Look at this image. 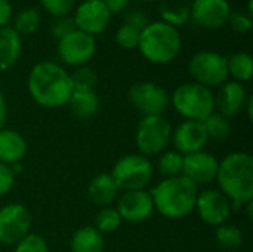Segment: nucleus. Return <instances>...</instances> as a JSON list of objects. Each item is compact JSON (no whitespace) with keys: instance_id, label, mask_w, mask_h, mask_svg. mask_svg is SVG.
Here are the masks:
<instances>
[{"instance_id":"obj_5","label":"nucleus","mask_w":253,"mask_h":252,"mask_svg":"<svg viewBox=\"0 0 253 252\" xmlns=\"http://www.w3.org/2000/svg\"><path fill=\"white\" fill-rule=\"evenodd\" d=\"M173 108L187 120L203 122L215 111L213 92L196 82H188L178 86L170 98Z\"/></svg>"},{"instance_id":"obj_11","label":"nucleus","mask_w":253,"mask_h":252,"mask_svg":"<svg viewBox=\"0 0 253 252\" xmlns=\"http://www.w3.org/2000/svg\"><path fill=\"white\" fill-rule=\"evenodd\" d=\"M31 230V214L21 203H9L0 209V244L16 245Z\"/></svg>"},{"instance_id":"obj_12","label":"nucleus","mask_w":253,"mask_h":252,"mask_svg":"<svg viewBox=\"0 0 253 252\" xmlns=\"http://www.w3.org/2000/svg\"><path fill=\"white\" fill-rule=\"evenodd\" d=\"M200 220L209 226L219 227L227 223L231 215L233 203L231 201L219 190H203L199 192L196 209Z\"/></svg>"},{"instance_id":"obj_16","label":"nucleus","mask_w":253,"mask_h":252,"mask_svg":"<svg viewBox=\"0 0 253 252\" xmlns=\"http://www.w3.org/2000/svg\"><path fill=\"white\" fill-rule=\"evenodd\" d=\"M208 141L209 138L203 122L184 120L172 132V143L175 146V150L179 151L182 156L202 151Z\"/></svg>"},{"instance_id":"obj_2","label":"nucleus","mask_w":253,"mask_h":252,"mask_svg":"<svg viewBox=\"0 0 253 252\" xmlns=\"http://www.w3.org/2000/svg\"><path fill=\"white\" fill-rule=\"evenodd\" d=\"M150 195L153 198L154 211L165 218L179 220L185 218L196 209L199 186L187 177L179 175L162 180Z\"/></svg>"},{"instance_id":"obj_42","label":"nucleus","mask_w":253,"mask_h":252,"mask_svg":"<svg viewBox=\"0 0 253 252\" xmlns=\"http://www.w3.org/2000/svg\"><path fill=\"white\" fill-rule=\"evenodd\" d=\"M248 10H249V16L252 18L253 16V0H249V4H248Z\"/></svg>"},{"instance_id":"obj_26","label":"nucleus","mask_w":253,"mask_h":252,"mask_svg":"<svg viewBox=\"0 0 253 252\" xmlns=\"http://www.w3.org/2000/svg\"><path fill=\"white\" fill-rule=\"evenodd\" d=\"M157 169L165 178L179 177L182 175V169H184V156L176 150L165 151L159 157Z\"/></svg>"},{"instance_id":"obj_41","label":"nucleus","mask_w":253,"mask_h":252,"mask_svg":"<svg viewBox=\"0 0 253 252\" xmlns=\"http://www.w3.org/2000/svg\"><path fill=\"white\" fill-rule=\"evenodd\" d=\"M4 122H6V101L0 91V129L4 128Z\"/></svg>"},{"instance_id":"obj_10","label":"nucleus","mask_w":253,"mask_h":252,"mask_svg":"<svg viewBox=\"0 0 253 252\" xmlns=\"http://www.w3.org/2000/svg\"><path fill=\"white\" fill-rule=\"evenodd\" d=\"M95 50H96L95 37L77 28L58 40L59 59L71 67L86 65L95 55Z\"/></svg>"},{"instance_id":"obj_9","label":"nucleus","mask_w":253,"mask_h":252,"mask_svg":"<svg viewBox=\"0 0 253 252\" xmlns=\"http://www.w3.org/2000/svg\"><path fill=\"white\" fill-rule=\"evenodd\" d=\"M127 98L142 116H163L170 104L169 92L154 82H138L129 88Z\"/></svg>"},{"instance_id":"obj_33","label":"nucleus","mask_w":253,"mask_h":252,"mask_svg":"<svg viewBox=\"0 0 253 252\" xmlns=\"http://www.w3.org/2000/svg\"><path fill=\"white\" fill-rule=\"evenodd\" d=\"M13 252H49V247L42 236L36 233H28L15 245Z\"/></svg>"},{"instance_id":"obj_6","label":"nucleus","mask_w":253,"mask_h":252,"mask_svg":"<svg viewBox=\"0 0 253 252\" xmlns=\"http://www.w3.org/2000/svg\"><path fill=\"white\" fill-rule=\"evenodd\" d=\"M172 125L163 116H144L135 134V143L142 156L162 154L172 143Z\"/></svg>"},{"instance_id":"obj_18","label":"nucleus","mask_w":253,"mask_h":252,"mask_svg":"<svg viewBox=\"0 0 253 252\" xmlns=\"http://www.w3.org/2000/svg\"><path fill=\"white\" fill-rule=\"evenodd\" d=\"M248 92L243 83L240 82H225L224 85L219 86L218 94L215 95V108L218 113L227 116L228 119L239 114L246 104L248 100Z\"/></svg>"},{"instance_id":"obj_22","label":"nucleus","mask_w":253,"mask_h":252,"mask_svg":"<svg viewBox=\"0 0 253 252\" xmlns=\"http://www.w3.org/2000/svg\"><path fill=\"white\" fill-rule=\"evenodd\" d=\"M67 105L79 119H90L99 110V97L95 91H73Z\"/></svg>"},{"instance_id":"obj_4","label":"nucleus","mask_w":253,"mask_h":252,"mask_svg":"<svg viewBox=\"0 0 253 252\" xmlns=\"http://www.w3.org/2000/svg\"><path fill=\"white\" fill-rule=\"evenodd\" d=\"M181 45L182 39L176 27L165 21H156L141 31L138 49L153 64H169L178 56Z\"/></svg>"},{"instance_id":"obj_23","label":"nucleus","mask_w":253,"mask_h":252,"mask_svg":"<svg viewBox=\"0 0 253 252\" xmlns=\"http://www.w3.org/2000/svg\"><path fill=\"white\" fill-rule=\"evenodd\" d=\"M104 236L95 227H82L71 238V252H104Z\"/></svg>"},{"instance_id":"obj_27","label":"nucleus","mask_w":253,"mask_h":252,"mask_svg":"<svg viewBox=\"0 0 253 252\" xmlns=\"http://www.w3.org/2000/svg\"><path fill=\"white\" fill-rule=\"evenodd\" d=\"M215 238L218 245L225 251H236L243 244V235L242 230L234 224H222L216 227Z\"/></svg>"},{"instance_id":"obj_25","label":"nucleus","mask_w":253,"mask_h":252,"mask_svg":"<svg viewBox=\"0 0 253 252\" xmlns=\"http://www.w3.org/2000/svg\"><path fill=\"white\" fill-rule=\"evenodd\" d=\"M203 126L206 129L208 138L215 141H224L231 134V123L230 119L218 111H213L203 120Z\"/></svg>"},{"instance_id":"obj_43","label":"nucleus","mask_w":253,"mask_h":252,"mask_svg":"<svg viewBox=\"0 0 253 252\" xmlns=\"http://www.w3.org/2000/svg\"><path fill=\"white\" fill-rule=\"evenodd\" d=\"M144 1H156V0H144Z\"/></svg>"},{"instance_id":"obj_35","label":"nucleus","mask_w":253,"mask_h":252,"mask_svg":"<svg viewBox=\"0 0 253 252\" xmlns=\"http://www.w3.org/2000/svg\"><path fill=\"white\" fill-rule=\"evenodd\" d=\"M73 30H76V25H74V21L73 18H67V16H61V18H56L55 22L50 25V33L58 37V40L61 37H64L65 34L71 33Z\"/></svg>"},{"instance_id":"obj_3","label":"nucleus","mask_w":253,"mask_h":252,"mask_svg":"<svg viewBox=\"0 0 253 252\" xmlns=\"http://www.w3.org/2000/svg\"><path fill=\"white\" fill-rule=\"evenodd\" d=\"M216 181L233 205H246L253 198V157L245 151L227 154L218 166Z\"/></svg>"},{"instance_id":"obj_1","label":"nucleus","mask_w":253,"mask_h":252,"mask_svg":"<svg viewBox=\"0 0 253 252\" xmlns=\"http://www.w3.org/2000/svg\"><path fill=\"white\" fill-rule=\"evenodd\" d=\"M74 88L70 73L56 62H37L28 76V92L42 107L56 108L68 102Z\"/></svg>"},{"instance_id":"obj_17","label":"nucleus","mask_w":253,"mask_h":252,"mask_svg":"<svg viewBox=\"0 0 253 252\" xmlns=\"http://www.w3.org/2000/svg\"><path fill=\"white\" fill-rule=\"evenodd\" d=\"M219 162L218 159L205 150L184 156L182 175L193 181L196 186L209 184L216 180Z\"/></svg>"},{"instance_id":"obj_34","label":"nucleus","mask_w":253,"mask_h":252,"mask_svg":"<svg viewBox=\"0 0 253 252\" xmlns=\"http://www.w3.org/2000/svg\"><path fill=\"white\" fill-rule=\"evenodd\" d=\"M43 7L55 18L67 16L76 6V0H40Z\"/></svg>"},{"instance_id":"obj_14","label":"nucleus","mask_w":253,"mask_h":252,"mask_svg":"<svg viewBox=\"0 0 253 252\" xmlns=\"http://www.w3.org/2000/svg\"><path fill=\"white\" fill-rule=\"evenodd\" d=\"M231 9L227 0H194L190 6V18L200 27L218 30L228 22Z\"/></svg>"},{"instance_id":"obj_24","label":"nucleus","mask_w":253,"mask_h":252,"mask_svg":"<svg viewBox=\"0 0 253 252\" xmlns=\"http://www.w3.org/2000/svg\"><path fill=\"white\" fill-rule=\"evenodd\" d=\"M228 74H231L236 82H248L251 80L253 71L252 56L248 52H236L230 58H227Z\"/></svg>"},{"instance_id":"obj_15","label":"nucleus","mask_w":253,"mask_h":252,"mask_svg":"<svg viewBox=\"0 0 253 252\" xmlns=\"http://www.w3.org/2000/svg\"><path fill=\"white\" fill-rule=\"evenodd\" d=\"M117 212L123 221L127 223H142L148 220L154 212V203L151 195L142 190L125 192L117 202Z\"/></svg>"},{"instance_id":"obj_29","label":"nucleus","mask_w":253,"mask_h":252,"mask_svg":"<svg viewBox=\"0 0 253 252\" xmlns=\"http://www.w3.org/2000/svg\"><path fill=\"white\" fill-rule=\"evenodd\" d=\"M122 221L123 220H122V217L116 208L105 206V208H101V211L96 214L95 229L102 235L104 233H113L122 226Z\"/></svg>"},{"instance_id":"obj_28","label":"nucleus","mask_w":253,"mask_h":252,"mask_svg":"<svg viewBox=\"0 0 253 252\" xmlns=\"http://www.w3.org/2000/svg\"><path fill=\"white\" fill-rule=\"evenodd\" d=\"M40 22H42L40 12L34 7H27L16 15L13 28L19 36H27L36 33L40 27Z\"/></svg>"},{"instance_id":"obj_31","label":"nucleus","mask_w":253,"mask_h":252,"mask_svg":"<svg viewBox=\"0 0 253 252\" xmlns=\"http://www.w3.org/2000/svg\"><path fill=\"white\" fill-rule=\"evenodd\" d=\"M162 16L165 22L173 27L182 25L190 19V7L185 4H172L170 7L162 6Z\"/></svg>"},{"instance_id":"obj_13","label":"nucleus","mask_w":253,"mask_h":252,"mask_svg":"<svg viewBox=\"0 0 253 252\" xmlns=\"http://www.w3.org/2000/svg\"><path fill=\"white\" fill-rule=\"evenodd\" d=\"M111 13L101 0H84L76 9L73 18L77 30L95 37L104 33L110 24Z\"/></svg>"},{"instance_id":"obj_21","label":"nucleus","mask_w":253,"mask_h":252,"mask_svg":"<svg viewBox=\"0 0 253 252\" xmlns=\"http://www.w3.org/2000/svg\"><path fill=\"white\" fill-rule=\"evenodd\" d=\"M22 50L21 36L13 27L0 28V71L10 70L19 59Z\"/></svg>"},{"instance_id":"obj_30","label":"nucleus","mask_w":253,"mask_h":252,"mask_svg":"<svg viewBox=\"0 0 253 252\" xmlns=\"http://www.w3.org/2000/svg\"><path fill=\"white\" fill-rule=\"evenodd\" d=\"M71 83L74 91H95L98 85V76L96 73L86 65L77 67L71 74Z\"/></svg>"},{"instance_id":"obj_19","label":"nucleus","mask_w":253,"mask_h":252,"mask_svg":"<svg viewBox=\"0 0 253 252\" xmlns=\"http://www.w3.org/2000/svg\"><path fill=\"white\" fill-rule=\"evenodd\" d=\"M27 153L25 138L15 129H0V163L7 166L19 163Z\"/></svg>"},{"instance_id":"obj_7","label":"nucleus","mask_w":253,"mask_h":252,"mask_svg":"<svg viewBox=\"0 0 253 252\" xmlns=\"http://www.w3.org/2000/svg\"><path fill=\"white\" fill-rule=\"evenodd\" d=\"M117 187L123 192L142 190L153 178V165L142 154H127L117 160L111 171Z\"/></svg>"},{"instance_id":"obj_32","label":"nucleus","mask_w":253,"mask_h":252,"mask_svg":"<svg viewBox=\"0 0 253 252\" xmlns=\"http://www.w3.org/2000/svg\"><path fill=\"white\" fill-rule=\"evenodd\" d=\"M141 31L129 24H123L116 33V43L122 49H135L139 43Z\"/></svg>"},{"instance_id":"obj_39","label":"nucleus","mask_w":253,"mask_h":252,"mask_svg":"<svg viewBox=\"0 0 253 252\" xmlns=\"http://www.w3.org/2000/svg\"><path fill=\"white\" fill-rule=\"evenodd\" d=\"M12 18V6L9 0H0V28L6 27Z\"/></svg>"},{"instance_id":"obj_8","label":"nucleus","mask_w":253,"mask_h":252,"mask_svg":"<svg viewBox=\"0 0 253 252\" xmlns=\"http://www.w3.org/2000/svg\"><path fill=\"white\" fill-rule=\"evenodd\" d=\"M188 71L196 83L209 89L224 85L230 76L227 56L212 50L197 52L188 62Z\"/></svg>"},{"instance_id":"obj_37","label":"nucleus","mask_w":253,"mask_h":252,"mask_svg":"<svg viewBox=\"0 0 253 252\" xmlns=\"http://www.w3.org/2000/svg\"><path fill=\"white\" fill-rule=\"evenodd\" d=\"M15 184V174L12 172L10 166L0 163V196H4L10 192Z\"/></svg>"},{"instance_id":"obj_38","label":"nucleus","mask_w":253,"mask_h":252,"mask_svg":"<svg viewBox=\"0 0 253 252\" xmlns=\"http://www.w3.org/2000/svg\"><path fill=\"white\" fill-rule=\"evenodd\" d=\"M132 27H135L136 30L142 31L147 25H148V18L142 13V12H132L126 16V22Z\"/></svg>"},{"instance_id":"obj_20","label":"nucleus","mask_w":253,"mask_h":252,"mask_svg":"<svg viewBox=\"0 0 253 252\" xmlns=\"http://www.w3.org/2000/svg\"><path fill=\"white\" fill-rule=\"evenodd\" d=\"M119 192L120 189L117 187L114 178L107 172L96 175L87 187L89 199L99 208L111 206V203L117 199Z\"/></svg>"},{"instance_id":"obj_36","label":"nucleus","mask_w":253,"mask_h":252,"mask_svg":"<svg viewBox=\"0 0 253 252\" xmlns=\"http://www.w3.org/2000/svg\"><path fill=\"white\" fill-rule=\"evenodd\" d=\"M228 22L231 24L233 30L237 33H248L252 28V18L246 13H240V12L230 13Z\"/></svg>"},{"instance_id":"obj_40","label":"nucleus","mask_w":253,"mask_h":252,"mask_svg":"<svg viewBox=\"0 0 253 252\" xmlns=\"http://www.w3.org/2000/svg\"><path fill=\"white\" fill-rule=\"evenodd\" d=\"M104 4H105V7L108 9V12L113 15V13H119V12H122L123 9H126L127 7V4H129V0H101Z\"/></svg>"}]
</instances>
